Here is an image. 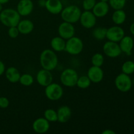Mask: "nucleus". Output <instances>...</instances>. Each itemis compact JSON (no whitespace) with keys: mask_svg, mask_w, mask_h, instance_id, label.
Segmentation results:
<instances>
[{"mask_svg":"<svg viewBox=\"0 0 134 134\" xmlns=\"http://www.w3.org/2000/svg\"><path fill=\"white\" fill-rule=\"evenodd\" d=\"M96 3V0H83L82 6L85 10H92Z\"/></svg>","mask_w":134,"mask_h":134,"instance_id":"31","label":"nucleus"},{"mask_svg":"<svg viewBox=\"0 0 134 134\" xmlns=\"http://www.w3.org/2000/svg\"><path fill=\"white\" fill-rule=\"evenodd\" d=\"M84 44L82 39L73 36L66 40L65 51L71 55H78L83 51Z\"/></svg>","mask_w":134,"mask_h":134,"instance_id":"4","label":"nucleus"},{"mask_svg":"<svg viewBox=\"0 0 134 134\" xmlns=\"http://www.w3.org/2000/svg\"><path fill=\"white\" fill-rule=\"evenodd\" d=\"M119 46L122 52L127 55H130L133 48L134 41L132 37L124 35L122 39L119 41Z\"/></svg>","mask_w":134,"mask_h":134,"instance_id":"17","label":"nucleus"},{"mask_svg":"<svg viewBox=\"0 0 134 134\" xmlns=\"http://www.w3.org/2000/svg\"><path fill=\"white\" fill-rule=\"evenodd\" d=\"M19 82L24 86H30L34 82V78L29 73H24L21 75L20 77Z\"/></svg>","mask_w":134,"mask_h":134,"instance_id":"26","label":"nucleus"},{"mask_svg":"<svg viewBox=\"0 0 134 134\" xmlns=\"http://www.w3.org/2000/svg\"><path fill=\"white\" fill-rule=\"evenodd\" d=\"M81 13L82 12L81 9L77 5H71L63 8L60 14L63 21L73 24L79 21Z\"/></svg>","mask_w":134,"mask_h":134,"instance_id":"3","label":"nucleus"},{"mask_svg":"<svg viewBox=\"0 0 134 134\" xmlns=\"http://www.w3.org/2000/svg\"><path fill=\"white\" fill-rule=\"evenodd\" d=\"M9 1H10V0H0V3H1L3 5V4L7 3Z\"/></svg>","mask_w":134,"mask_h":134,"instance_id":"38","label":"nucleus"},{"mask_svg":"<svg viewBox=\"0 0 134 134\" xmlns=\"http://www.w3.org/2000/svg\"><path fill=\"white\" fill-rule=\"evenodd\" d=\"M17 27L20 34L22 35H27L33 31L34 29V24L30 20H20L17 25Z\"/></svg>","mask_w":134,"mask_h":134,"instance_id":"20","label":"nucleus"},{"mask_svg":"<svg viewBox=\"0 0 134 134\" xmlns=\"http://www.w3.org/2000/svg\"><path fill=\"white\" fill-rule=\"evenodd\" d=\"M8 35L12 39H15L20 35V32L18 30L17 26H12L9 27L8 30Z\"/></svg>","mask_w":134,"mask_h":134,"instance_id":"32","label":"nucleus"},{"mask_svg":"<svg viewBox=\"0 0 134 134\" xmlns=\"http://www.w3.org/2000/svg\"><path fill=\"white\" fill-rule=\"evenodd\" d=\"M65 42L66 40L60 36L54 37L51 41V46L52 50L56 52H62L65 51Z\"/></svg>","mask_w":134,"mask_h":134,"instance_id":"22","label":"nucleus"},{"mask_svg":"<svg viewBox=\"0 0 134 134\" xmlns=\"http://www.w3.org/2000/svg\"><path fill=\"white\" fill-rule=\"evenodd\" d=\"M32 128L37 133H47L49 130L50 123L44 117L38 118L33 122Z\"/></svg>","mask_w":134,"mask_h":134,"instance_id":"15","label":"nucleus"},{"mask_svg":"<svg viewBox=\"0 0 134 134\" xmlns=\"http://www.w3.org/2000/svg\"><path fill=\"white\" fill-rule=\"evenodd\" d=\"M109 5L114 10L123 9L126 4V0H109Z\"/></svg>","mask_w":134,"mask_h":134,"instance_id":"30","label":"nucleus"},{"mask_svg":"<svg viewBox=\"0 0 134 134\" xmlns=\"http://www.w3.org/2000/svg\"><path fill=\"white\" fill-rule=\"evenodd\" d=\"M130 31L131 34L134 36V22L131 24L130 27Z\"/></svg>","mask_w":134,"mask_h":134,"instance_id":"37","label":"nucleus"},{"mask_svg":"<svg viewBox=\"0 0 134 134\" xmlns=\"http://www.w3.org/2000/svg\"><path fill=\"white\" fill-rule=\"evenodd\" d=\"M91 81L87 75H83L79 77L76 86L81 89H86L91 85Z\"/></svg>","mask_w":134,"mask_h":134,"instance_id":"25","label":"nucleus"},{"mask_svg":"<svg viewBox=\"0 0 134 134\" xmlns=\"http://www.w3.org/2000/svg\"><path fill=\"white\" fill-rule=\"evenodd\" d=\"M92 10L97 18H102L108 14L109 11V5L107 2L99 1L96 2Z\"/></svg>","mask_w":134,"mask_h":134,"instance_id":"16","label":"nucleus"},{"mask_svg":"<svg viewBox=\"0 0 134 134\" xmlns=\"http://www.w3.org/2000/svg\"><path fill=\"white\" fill-rule=\"evenodd\" d=\"M102 134H115L116 132L111 129H105L102 132Z\"/></svg>","mask_w":134,"mask_h":134,"instance_id":"35","label":"nucleus"},{"mask_svg":"<svg viewBox=\"0 0 134 134\" xmlns=\"http://www.w3.org/2000/svg\"><path fill=\"white\" fill-rule=\"evenodd\" d=\"M122 72L123 73L128 75H132L134 73V62L131 60H128L123 63L122 65Z\"/></svg>","mask_w":134,"mask_h":134,"instance_id":"27","label":"nucleus"},{"mask_svg":"<svg viewBox=\"0 0 134 134\" xmlns=\"http://www.w3.org/2000/svg\"></svg>","mask_w":134,"mask_h":134,"instance_id":"42","label":"nucleus"},{"mask_svg":"<svg viewBox=\"0 0 134 134\" xmlns=\"http://www.w3.org/2000/svg\"><path fill=\"white\" fill-rule=\"evenodd\" d=\"M79 75L77 72L72 68H67L60 75V82L66 87H73L76 86Z\"/></svg>","mask_w":134,"mask_h":134,"instance_id":"5","label":"nucleus"},{"mask_svg":"<svg viewBox=\"0 0 134 134\" xmlns=\"http://www.w3.org/2000/svg\"><path fill=\"white\" fill-rule=\"evenodd\" d=\"M47 11L52 14H60L63 9V4L60 0H46L45 7Z\"/></svg>","mask_w":134,"mask_h":134,"instance_id":"18","label":"nucleus"},{"mask_svg":"<svg viewBox=\"0 0 134 134\" xmlns=\"http://www.w3.org/2000/svg\"><path fill=\"white\" fill-rule=\"evenodd\" d=\"M97 17L91 10H85L81 13L79 22L81 26L86 29H90L94 27L96 24Z\"/></svg>","mask_w":134,"mask_h":134,"instance_id":"9","label":"nucleus"},{"mask_svg":"<svg viewBox=\"0 0 134 134\" xmlns=\"http://www.w3.org/2000/svg\"><path fill=\"white\" fill-rule=\"evenodd\" d=\"M87 76L93 83H99L103 79L104 72L102 69V67L92 65L88 70Z\"/></svg>","mask_w":134,"mask_h":134,"instance_id":"14","label":"nucleus"},{"mask_svg":"<svg viewBox=\"0 0 134 134\" xmlns=\"http://www.w3.org/2000/svg\"><path fill=\"white\" fill-rule=\"evenodd\" d=\"M58 121L60 123H65L71 119L72 111L70 107L67 105H62L57 110Z\"/></svg>","mask_w":134,"mask_h":134,"instance_id":"19","label":"nucleus"},{"mask_svg":"<svg viewBox=\"0 0 134 134\" xmlns=\"http://www.w3.org/2000/svg\"><path fill=\"white\" fill-rule=\"evenodd\" d=\"M132 85H134V79H133V81H132Z\"/></svg>","mask_w":134,"mask_h":134,"instance_id":"41","label":"nucleus"},{"mask_svg":"<svg viewBox=\"0 0 134 134\" xmlns=\"http://www.w3.org/2000/svg\"><path fill=\"white\" fill-rule=\"evenodd\" d=\"M101 1H103V2H107V3H108V1H109V0H100Z\"/></svg>","mask_w":134,"mask_h":134,"instance_id":"40","label":"nucleus"},{"mask_svg":"<svg viewBox=\"0 0 134 134\" xmlns=\"http://www.w3.org/2000/svg\"><path fill=\"white\" fill-rule=\"evenodd\" d=\"M107 28L103 27H98L94 29L92 36L98 41H102L106 38Z\"/></svg>","mask_w":134,"mask_h":134,"instance_id":"24","label":"nucleus"},{"mask_svg":"<svg viewBox=\"0 0 134 134\" xmlns=\"http://www.w3.org/2000/svg\"><path fill=\"white\" fill-rule=\"evenodd\" d=\"M40 64L42 68L52 71L58 64V58L56 52L52 49H44L40 54Z\"/></svg>","mask_w":134,"mask_h":134,"instance_id":"1","label":"nucleus"},{"mask_svg":"<svg viewBox=\"0 0 134 134\" xmlns=\"http://www.w3.org/2000/svg\"><path fill=\"white\" fill-rule=\"evenodd\" d=\"M125 35V31L120 26H113L107 28L106 38L108 41L119 43L120 40Z\"/></svg>","mask_w":134,"mask_h":134,"instance_id":"10","label":"nucleus"},{"mask_svg":"<svg viewBox=\"0 0 134 134\" xmlns=\"http://www.w3.org/2000/svg\"><path fill=\"white\" fill-rule=\"evenodd\" d=\"M34 3L31 0H20L17 4L16 10L22 16L30 15L34 10Z\"/></svg>","mask_w":134,"mask_h":134,"instance_id":"13","label":"nucleus"},{"mask_svg":"<svg viewBox=\"0 0 134 134\" xmlns=\"http://www.w3.org/2000/svg\"><path fill=\"white\" fill-rule=\"evenodd\" d=\"M103 51L105 55L111 58L119 57L122 53L120 46L118 43L111 41H108L105 43L103 47Z\"/></svg>","mask_w":134,"mask_h":134,"instance_id":"8","label":"nucleus"},{"mask_svg":"<svg viewBox=\"0 0 134 134\" xmlns=\"http://www.w3.org/2000/svg\"><path fill=\"white\" fill-rule=\"evenodd\" d=\"M38 4L41 7H44L46 4V0H38Z\"/></svg>","mask_w":134,"mask_h":134,"instance_id":"36","label":"nucleus"},{"mask_svg":"<svg viewBox=\"0 0 134 134\" xmlns=\"http://www.w3.org/2000/svg\"><path fill=\"white\" fill-rule=\"evenodd\" d=\"M92 65L97 67H102L104 64V56L101 53H96L91 58Z\"/></svg>","mask_w":134,"mask_h":134,"instance_id":"29","label":"nucleus"},{"mask_svg":"<svg viewBox=\"0 0 134 134\" xmlns=\"http://www.w3.org/2000/svg\"><path fill=\"white\" fill-rule=\"evenodd\" d=\"M5 71V65L1 60H0V76L2 75Z\"/></svg>","mask_w":134,"mask_h":134,"instance_id":"34","label":"nucleus"},{"mask_svg":"<svg viewBox=\"0 0 134 134\" xmlns=\"http://www.w3.org/2000/svg\"><path fill=\"white\" fill-rule=\"evenodd\" d=\"M5 77L11 83H16L19 82L21 74L18 69L14 67H9L5 69Z\"/></svg>","mask_w":134,"mask_h":134,"instance_id":"21","label":"nucleus"},{"mask_svg":"<svg viewBox=\"0 0 134 134\" xmlns=\"http://www.w3.org/2000/svg\"><path fill=\"white\" fill-rule=\"evenodd\" d=\"M36 81L37 83L41 86L46 87L48 86V85L52 83L53 81V76L51 71L42 68L37 73Z\"/></svg>","mask_w":134,"mask_h":134,"instance_id":"12","label":"nucleus"},{"mask_svg":"<svg viewBox=\"0 0 134 134\" xmlns=\"http://www.w3.org/2000/svg\"><path fill=\"white\" fill-rule=\"evenodd\" d=\"M2 10H3V4L0 3V13L2 11Z\"/></svg>","mask_w":134,"mask_h":134,"instance_id":"39","label":"nucleus"},{"mask_svg":"<svg viewBox=\"0 0 134 134\" xmlns=\"http://www.w3.org/2000/svg\"><path fill=\"white\" fill-rule=\"evenodd\" d=\"M58 33L59 36L65 40H68L69 38L75 36V29L73 24L64 21L59 25Z\"/></svg>","mask_w":134,"mask_h":134,"instance_id":"11","label":"nucleus"},{"mask_svg":"<svg viewBox=\"0 0 134 134\" xmlns=\"http://www.w3.org/2000/svg\"><path fill=\"white\" fill-rule=\"evenodd\" d=\"M44 117L48 120V122H54L58 121L57 112L54 109H47L44 112Z\"/></svg>","mask_w":134,"mask_h":134,"instance_id":"28","label":"nucleus"},{"mask_svg":"<svg viewBox=\"0 0 134 134\" xmlns=\"http://www.w3.org/2000/svg\"><path fill=\"white\" fill-rule=\"evenodd\" d=\"M44 94L49 100L58 101L62 98L64 90L60 85L52 82L45 87Z\"/></svg>","mask_w":134,"mask_h":134,"instance_id":"6","label":"nucleus"},{"mask_svg":"<svg viewBox=\"0 0 134 134\" xmlns=\"http://www.w3.org/2000/svg\"><path fill=\"white\" fill-rule=\"evenodd\" d=\"M21 16L16 10L12 8L3 9L0 13V22L6 27L16 26L20 21Z\"/></svg>","mask_w":134,"mask_h":134,"instance_id":"2","label":"nucleus"},{"mask_svg":"<svg viewBox=\"0 0 134 134\" xmlns=\"http://www.w3.org/2000/svg\"><path fill=\"white\" fill-rule=\"evenodd\" d=\"M115 85L119 91L122 92H127L132 88V80L128 75L122 73L116 77Z\"/></svg>","mask_w":134,"mask_h":134,"instance_id":"7","label":"nucleus"},{"mask_svg":"<svg viewBox=\"0 0 134 134\" xmlns=\"http://www.w3.org/2000/svg\"><path fill=\"white\" fill-rule=\"evenodd\" d=\"M9 99L6 97H1L0 96V108L5 109L7 108L9 105Z\"/></svg>","mask_w":134,"mask_h":134,"instance_id":"33","label":"nucleus"},{"mask_svg":"<svg viewBox=\"0 0 134 134\" xmlns=\"http://www.w3.org/2000/svg\"><path fill=\"white\" fill-rule=\"evenodd\" d=\"M126 20V14L123 9L115 10L112 14V20L116 25L120 26L124 23Z\"/></svg>","mask_w":134,"mask_h":134,"instance_id":"23","label":"nucleus"}]
</instances>
